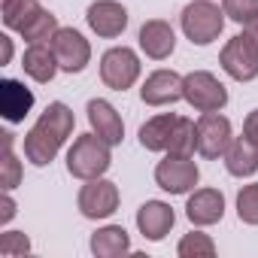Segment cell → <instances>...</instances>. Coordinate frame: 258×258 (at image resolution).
I'll list each match as a JSON object with an SVG mask.
<instances>
[{
	"instance_id": "9a60e30c",
	"label": "cell",
	"mask_w": 258,
	"mask_h": 258,
	"mask_svg": "<svg viewBox=\"0 0 258 258\" xmlns=\"http://www.w3.org/2000/svg\"><path fill=\"white\" fill-rule=\"evenodd\" d=\"M185 216L198 228L222 222V216H225V195L219 188H198L188 198V204H185Z\"/></svg>"
},
{
	"instance_id": "83f0119b",
	"label": "cell",
	"mask_w": 258,
	"mask_h": 258,
	"mask_svg": "<svg viewBox=\"0 0 258 258\" xmlns=\"http://www.w3.org/2000/svg\"><path fill=\"white\" fill-rule=\"evenodd\" d=\"M31 252V240L22 234V231H7L4 237H0V255H25Z\"/></svg>"
},
{
	"instance_id": "d4e9b609",
	"label": "cell",
	"mask_w": 258,
	"mask_h": 258,
	"mask_svg": "<svg viewBox=\"0 0 258 258\" xmlns=\"http://www.w3.org/2000/svg\"><path fill=\"white\" fill-rule=\"evenodd\" d=\"M176 255H179V258H213V255H216V243L210 240V234L191 231V234H185V237L179 240Z\"/></svg>"
},
{
	"instance_id": "f546056e",
	"label": "cell",
	"mask_w": 258,
	"mask_h": 258,
	"mask_svg": "<svg viewBox=\"0 0 258 258\" xmlns=\"http://www.w3.org/2000/svg\"><path fill=\"white\" fill-rule=\"evenodd\" d=\"M0 207H4V213H0V222H4V225H7V222H10V219L16 216V201L10 198V191L4 195V204H0Z\"/></svg>"
},
{
	"instance_id": "d6986e66",
	"label": "cell",
	"mask_w": 258,
	"mask_h": 258,
	"mask_svg": "<svg viewBox=\"0 0 258 258\" xmlns=\"http://www.w3.org/2000/svg\"><path fill=\"white\" fill-rule=\"evenodd\" d=\"M22 67H25V73H28L34 82H52L55 73L61 70L52 43H31V46L25 49V55H22Z\"/></svg>"
},
{
	"instance_id": "484cf974",
	"label": "cell",
	"mask_w": 258,
	"mask_h": 258,
	"mask_svg": "<svg viewBox=\"0 0 258 258\" xmlns=\"http://www.w3.org/2000/svg\"><path fill=\"white\" fill-rule=\"evenodd\" d=\"M237 216L243 225H258V182L243 185L237 195Z\"/></svg>"
},
{
	"instance_id": "5bb4252c",
	"label": "cell",
	"mask_w": 258,
	"mask_h": 258,
	"mask_svg": "<svg viewBox=\"0 0 258 258\" xmlns=\"http://www.w3.org/2000/svg\"><path fill=\"white\" fill-rule=\"evenodd\" d=\"M173 222H176V213H173V207L164 204V201H146V204L137 210V228H140V234H143L146 240H152V243H161V240L170 234Z\"/></svg>"
},
{
	"instance_id": "44dd1931",
	"label": "cell",
	"mask_w": 258,
	"mask_h": 258,
	"mask_svg": "<svg viewBox=\"0 0 258 258\" xmlns=\"http://www.w3.org/2000/svg\"><path fill=\"white\" fill-rule=\"evenodd\" d=\"M225 167L231 176H252L258 170V146L243 134V137H234L228 152H225Z\"/></svg>"
},
{
	"instance_id": "277c9868",
	"label": "cell",
	"mask_w": 258,
	"mask_h": 258,
	"mask_svg": "<svg viewBox=\"0 0 258 258\" xmlns=\"http://www.w3.org/2000/svg\"><path fill=\"white\" fill-rule=\"evenodd\" d=\"M179 25L195 46H210L213 40H219L225 28V10H219V4L213 0H191L179 16Z\"/></svg>"
},
{
	"instance_id": "52a82bcc",
	"label": "cell",
	"mask_w": 258,
	"mask_h": 258,
	"mask_svg": "<svg viewBox=\"0 0 258 258\" xmlns=\"http://www.w3.org/2000/svg\"><path fill=\"white\" fill-rule=\"evenodd\" d=\"M201 179L198 164L191 161V155H170L164 161H158L155 167V182L158 188H164L167 195H188Z\"/></svg>"
},
{
	"instance_id": "8fae6325",
	"label": "cell",
	"mask_w": 258,
	"mask_h": 258,
	"mask_svg": "<svg viewBox=\"0 0 258 258\" xmlns=\"http://www.w3.org/2000/svg\"><path fill=\"white\" fill-rule=\"evenodd\" d=\"M118 210V185L109 179H85L79 191V213L85 219H109Z\"/></svg>"
},
{
	"instance_id": "6da1fadb",
	"label": "cell",
	"mask_w": 258,
	"mask_h": 258,
	"mask_svg": "<svg viewBox=\"0 0 258 258\" xmlns=\"http://www.w3.org/2000/svg\"><path fill=\"white\" fill-rule=\"evenodd\" d=\"M73 124H76V118H73V109L67 103H61V100L49 103L46 112L37 118V124L25 137V158L34 167L52 164L58 149L64 146V140L73 134Z\"/></svg>"
},
{
	"instance_id": "4316f807",
	"label": "cell",
	"mask_w": 258,
	"mask_h": 258,
	"mask_svg": "<svg viewBox=\"0 0 258 258\" xmlns=\"http://www.w3.org/2000/svg\"><path fill=\"white\" fill-rule=\"evenodd\" d=\"M222 10L231 22L249 25L258 19V0H222Z\"/></svg>"
},
{
	"instance_id": "3957f363",
	"label": "cell",
	"mask_w": 258,
	"mask_h": 258,
	"mask_svg": "<svg viewBox=\"0 0 258 258\" xmlns=\"http://www.w3.org/2000/svg\"><path fill=\"white\" fill-rule=\"evenodd\" d=\"M109 143L103 137H97L94 131L91 134H82L73 140L70 152H67V170L70 176L76 179H97L109 170L112 164V155H109Z\"/></svg>"
},
{
	"instance_id": "ac0fdd59",
	"label": "cell",
	"mask_w": 258,
	"mask_h": 258,
	"mask_svg": "<svg viewBox=\"0 0 258 258\" xmlns=\"http://www.w3.org/2000/svg\"><path fill=\"white\" fill-rule=\"evenodd\" d=\"M34 106V91L25 88L19 79H4L0 82V115L7 121H25V115Z\"/></svg>"
},
{
	"instance_id": "7a4b0ae2",
	"label": "cell",
	"mask_w": 258,
	"mask_h": 258,
	"mask_svg": "<svg viewBox=\"0 0 258 258\" xmlns=\"http://www.w3.org/2000/svg\"><path fill=\"white\" fill-rule=\"evenodd\" d=\"M4 25L19 31L28 43H49L58 31V19L37 0H4Z\"/></svg>"
},
{
	"instance_id": "cb8c5ba5",
	"label": "cell",
	"mask_w": 258,
	"mask_h": 258,
	"mask_svg": "<svg viewBox=\"0 0 258 258\" xmlns=\"http://www.w3.org/2000/svg\"><path fill=\"white\" fill-rule=\"evenodd\" d=\"M0 137H4V161H0V167H4V170H0V185H4V191H13L22 182V164L13 155V134L4 131Z\"/></svg>"
},
{
	"instance_id": "603a6c76",
	"label": "cell",
	"mask_w": 258,
	"mask_h": 258,
	"mask_svg": "<svg viewBox=\"0 0 258 258\" xmlns=\"http://www.w3.org/2000/svg\"><path fill=\"white\" fill-rule=\"evenodd\" d=\"M195 149H198V124H195L191 118H182V115H179L167 152H170V155H195Z\"/></svg>"
},
{
	"instance_id": "7c38bea8",
	"label": "cell",
	"mask_w": 258,
	"mask_h": 258,
	"mask_svg": "<svg viewBox=\"0 0 258 258\" xmlns=\"http://www.w3.org/2000/svg\"><path fill=\"white\" fill-rule=\"evenodd\" d=\"M85 22H88V28L97 37L112 40V37L124 34V28H127V10L121 4H115V0H97V4L88 7Z\"/></svg>"
},
{
	"instance_id": "ffe728a7",
	"label": "cell",
	"mask_w": 258,
	"mask_h": 258,
	"mask_svg": "<svg viewBox=\"0 0 258 258\" xmlns=\"http://www.w3.org/2000/svg\"><path fill=\"white\" fill-rule=\"evenodd\" d=\"M176 121H179L176 112H161V115L149 118V121L140 127V146L149 149V152H167L170 137H173V131H176Z\"/></svg>"
},
{
	"instance_id": "30bf717a",
	"label": "cell",
	"mask_w": 258,
	"mask_h": 258,
	"mask_svg": "<svg viewBox=\"0 0 258 258\" xmlns=\"http://www.w3.org/2000/svg\"><path fill=\"white\" fill-rule=\"evenodd\" d=\"M49 43H52L55 58H58V67H61L64 73H82V70L88 67V61H91V46H88V40H85L79 31H73V28H58Z\"/></svg>"
},
{
	"instance_id": "7402d4cb",
	"label": "cell",
	"mask_w": 258,
	"mask_h": 258,
	"mask_svg": "<svg viewBox=\"0 0 258 258\" xmlns=\"http://www.w3.org/2000/svg\"><path fill=\"white\" fill-rule=\"evenodd\" d=\"M91 252L97 258H118L131 252V237L121 225H106L91 234Z\"/></svg>"
},
{
	"instance_id": "2e32d148",
	"label": "cell",
	"mask_w": 258,
	"mask_h": 258,
	"mask_svg": "<svg viewBox=\"0 0 258 258\" xmlns=\"http://www.w3.org/2000/svg\"><path fill=\"white\" fill-rule=\"evenodd\" d=\"M88 121H91V131L97 137H103L109 146H118L124 140V124H121V115L115 112V106L103 97H94L88 100Z\"/></svg>"
},
{
	"instance_id": "4fadbf2b",
	"label": "cell",
	"mask_w": 258,
	"mask_h": 258,
	"mask_svg": "<svg viewBox=\"0 0 258 258\" xmlns=\"http://www.w3.org/2000/svg\"><path fill=\"white\" fill-rule=\"evenodd\" d=\"M140 97L146 106H170L176 100H185L182 94V76L173 73V70H155L146 76L143 88H140Z\"/></svg>"
},
{
	"instance_id": "9c48e42d",
	"label": "cell",
	"mask_w": 258,
	"mask_h": 258,
	"mask_svg": "<svg viewBox=\"0 0 258 258\" xmlns=\"http://www.w3.org/2000/svg\"><path fill=\"white\" fill-rule=\"evenodd\" d=\"M195 124H198V152L210 161L225 158L234 137H231V121L222 115V109L219 112H204Z\"/></svg>"
},
{
	"instance_id": "ba28073f",
	"label": "cell",
	"mask_w": 258,
	"mask_h": 258,
	"mask_svg": "<svg viewBox=\"0 0 258 258\" xmlns=\"http://www.w3.org/2000/svg\"><path fill=\"white\" fill-rule=\"evenodd\" d=\"M222 70L237 79V82H252L258 76V49L246 40V34H237L225 43L222 55H219Z\"/></svg>"
},
{
	"instance_id": "f1b7e54d",
	"label": "cell",
	"mask_w": 258,
	"mask_h": 258,
	"mask_svg": "<svg viewBox=\"0 0 258 258\" xmlns=\"http://www.w3.org/2000/svg\"><path fill=\"white\" fill-rule=\"evenodd\" d=\"M243 134L258 146V109H252V112L246 115V121H243Z\"/></svg>"
},
{
	"instance_id": "e0dca14e",
	"label": "cell",
	"mask_w": 258,
	"mask_h": 258,
	"mask_svg": "<svg viewBox=\"0 0 258 258\" xmlns=\"http://www.w3.org/2000/svg\"><path fill=\"white\" fill-rule=\"evenodd\" d=\"M140 49L146 52V58L152 61H164L173 55L176 49V34L167 22L161 19H149L143 28H140Z\"/></svg>"
},
{
	"instance_id": "4dcf8cb0",
	"label": "cell",
	"mask_w": 258,
	"mask_h": 258,
	"mask_svg": "<svg viewBox=\"0 0 258 258\" xmlns=\"http://www.w3.org/2000/svg\"><path fill=\"white\" fill-rule=\"evenodd\" d=\"M0 49H4L0 64H10V61H13V40H10V37H0Z\"/></svg>"
},
{
	"instance_id": "5b68a950",
	"label": "cell",
	"mask_w": 258,
	"mask_h": 258,
	"mask_svg": "<svg viewBox=\"0 0 258 258\" xmlns=\"http://www.w3.org/2000/svg\"><path fill=\"white\" fill-rule=\"evenodd\" d=\"M182 94L198 112H219L228 103V88L210 70H191L188 76H182Z\"/></svg>"
},
{
	"instance_id": "8992f818",
	"label": "cell",
	"mask_w": 258,
	"mask_h": 258,
	"mask_svg": "<svg viewBox=\"0 0 258 258\" xmlns=\"http://www.w3.org/2000/svg\"><path fill=\"white\" fill-rule=\"evenodd\" d=\"M140 76V58L127 46H112L100 58V79L112 91H127Z\"/></svg>"
},
{
	"instance_id": "1f68e13d",
	"label": "cell",
	"mask_w": 258,
	"mask_h": 258,
	"mask_svg": "<svg viewBox=\"0 0 258 258\" xmlns=\"http://www.w3.org/2000/svg\"><path fill=\"white\" fill-rule=\"evenodd\" d=\"M243 34H246V40L258 49V19H255V22H249V25H243Z\"/></svg>"
}]
</instances>
